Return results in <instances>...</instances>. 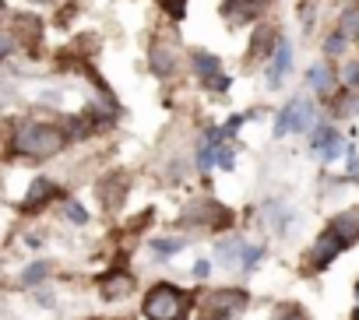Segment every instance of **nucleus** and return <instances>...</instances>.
<instances>
[{"label":"nucleus","instance_id":"nucleus-1","mask_svg":"<svg viewBox=\"0 0 359 320\" xmlns=\"http://www.w3.org/2000/svg\"><path fill=\"white\" fill-rule=\"evenodd\" d=\"M355 243H359V208H345V211H338V215L327 222V229L317 236V243H313L310 253H306V264H310L313 271H324V267L334 264L338 253H345V250L355 246Z\"/></svg>","mask_w":359,"mask_h":320},{"label":"nucleus","instance_id":"nucleus-2","mask_svg":"<svg viewBox=\"0 0 359 320\" xmlns=\"http://www.w3.org/2000/svg\"><path fill=\"white\" fill-rule=\"evenodd\" d=\"M67 130L57 127V123H39V120H18L15 127V137H11V148L18 155H29V158H50L57 151L67 148Z\"/></svg>","mask_w":359,"mask_h":320},{"label":"nucleus","instance_id":"nucleus-3","mask_svg":"<svg viewBox=\"0 0 359 320\" xmlns=\"http://www.w3.org/2000/svg\"><path fill=\"white\" fill-rule=\"evenodd\" d=\"M191 313V295L169 281H158L144 295V316L148 320H187Z\"/></svg>","mask_w":359,"mask_h":320},{"label":"nucleus","instance_id":"nucleus-4","mask_svg":"<svg viewBox=\"0 0 359 320\" xmlns=\"http://www.w3.org/2000/svg\"><path fill=\"white\" fill-rule=\"evenodd\" d=\"M250 295L243 288H215L201 299V320H229L247 309Z\"/></svg>","mask_w":359,"mask_h":320},{"label":"nucleus","instance_id":"nucleus-5","mask_svg":"<svg viewBox=\"0 0 359 320\" xmlns=\"http://www.w3.org/2000/svg\"><path fill=\"white\" fill-rule=\"evenodd\" d=\"M11 36H15V46L25 50L29 57H36L43 50V22L29 11H18L11 15Z\"/></svg>","mask_w":359,"mask_h":320},{"label":"nucleus","instance_id":"nucleus-6","mask_svg":"<svg viewBox=\"0 0 359 320\" xmlns=\"http://www.w3.org/2000/svg\"><path fill=\"white\" fill-rule=\"evenodd\" d=\"M191 64H194V71H198V78H201V85L205 88H212V92H229V74L222 71V60L215 57V53H208V50H198L194 57H191Z\"/></svg>","mask_w":359,"mask_h":320},{"label":"nucleus","instance_id":"nucleus-7","mask_svg":"<svg viewBox=\"0 0 359 320\" xmlns=\"http://www.w3.org/2000/svg\"><path fill=\"white\" fill-rule=\"evenodd\" d=\"M148 67H151V74L162 78V81L176 78L180 67H184V60H180V46H176V43H151V50H148Z\"/></svg>","mask_w":359,"mask_h":320},{"label":"nucleus","instance_id":"nucleus-8","mask_svg":"<svg viewBox=\"0 0 359 320\" xmlns=\"http://www.w3.org/2000/svg\"><path fill=\"white\" fill-rule=\"evenodd\" d=\"M292 74V43L285 39V36H278V46H275V53L268 57V71H264V78H268V88L271 92H278L282 85H285V78Z\"/></svg>","mask_w":359,"mask_h":320},{"label":"nucleus","instance_id":"nucleus-9","mask_svg":"<svg viewBox=\"0 0 359 320\" xmlns=\"http://www.w3.org/2000/svg\"><path fill=\"white\" fill-rule=\"evenodd\" d=\"M187 218L201 222L205 229H229L233 211H229V208H222V204H219V201H212V197H201V201H194V204L187 208Z\"/></svg>","mask_w":359,"mask_h":320},{"label":"nucleus","instance_id":"nucleus-10","mask_svg":"<svg viewBox=\"0 0 359 320\" xmlns=\"http://www.w3.org/2000/svg\"><path fill=\"white\" fill-rule=\"evenodd\" d=\"M306 88L320 99H331L338 92V74H334V64L331 60H317L310 71H306Z\"/></svg>","mask_w":359,"mask_h":320},{"label":"nucleus","instance_id":"nucleus-11","mask_svg":"<svg viewBox=\"0 0 359 320\" xmlns=\"http://www.w3.org/2000/svg\"><path fill=\"white\" fill-rule=\"evenodd\" d=\"M278 46V29L275 25H257L254 36H250V46H247V60L250 64H264Z\"/></svg>","mask_w":359,"mask_h":320},{"label":"nucleus","instance_id":"nucleus-12","mask_svg":"<svg viewBox=\"0 0 359 320\" xmlns=\"http://www.w3.org/2000/svg\"><path fill=\"white\" fill-rule=\"evenodd\" d=\"M257 15H261V4H254V0H222V18L229 29L254 25Z\"/></svg>","mask_w":359,"mask_h":320},{"label":"nucleus","instance_id":"nucleus-13","mask_svg":"<svg viewBox=\"0 0 359 320\" xmlns=\"http://www.w3.org/2000/svg\"><path fill=\"white\" fill-rule=\"evenodd\" d=\"M289 116H292V130H289V134H306V130L317 123V106H313V99H306V95L289 99Z\"/></svg>","mask_w":359,"mask_h":320},{"label":"nucleus","instance_id":"nucleus-14","mask_svg":"<svg viewBox=\"0 0 359 320\" xmlns=\"http://www.w3.org/2000/svg\"><path fill=\"white\" fill-rule=\"evenodd\" d=\"M57 194H60V187L50 180V176H36L32 183H29V194H25V208L29 211H36V208H43V204H50V201H57Z\"/></svg>","mask_w":359,"mask_h":320},{"label":"nucleus","instance_id":"nucleus-15","mask_svg":"<svg viewBox=\"0 0 359 320\" xmlns=\"http://www.w3.org/2000/svg\"><path fill=\"white\" fill-rule=\"evenodd\" d=\"M99 285H102V295H106V299H123V295L134 292V278H130L127 271H113V274H106Z\"/></svg>","mask_w":359,"mask_h":320},{"label":"nucleus","instance_id":"nucleus-16","mask_svg":"<svg viewBox=\"0 0 359 320\" xmlns=\"http://www.w3.org/2000/svg\"><path fill=\"white\" fill-rule=\"evenodd\" d=\"M243 239L240 236H229L215 246V257H219V267H240V257H243Z\"/></svg>","mask_w":359,"mask_h":320},{"label":"nucleus","instance_id":"nucleus-17","mask_svg":"<svg viewBox=\"0 0 359 320\" xmlns=\"http://www.w3.org/2000/svg\"><path fill=\"white\" fill-rule=\"evenodd\" d=\"M334 137H338V127H334V123H327V120H317V123L310 127V151H317V155H320Z\"/></svg>","mask_w":359,"mask_h":320},{"label":"nucleus","instance_id":"nucleus-18","mask_svg":"<svg viewBox=\"0 0 359 320\" xmlns=\"http://www.w3.org/2000/svg\"><path fill=\"white\" fill-rule=\"evenodd\" d=\"M348 43H355L359 39V4H345L341 8V15H338V25H334Z\"/></svg>","mask_w":359,"mask_h":320},{"label":"nucleus","instance_id":"nucleus-19","mask_svg":"<svg viewBox=\"0 0 359 320\" xmlns=\"http://www.w3.org/2000/svg\"><path fill=\"white\" fill-rule=\"evenodd\" d=\"M264 215L271 218V229H275V232H289V225H292V211H289L285 201H268V204H264Z\"/></svg>","mask_w":359,"mask_h":320},{"label":"nucleus","instance_id":"nucleus-20","mask_svg":"<svg viewBox=\"0 0 359 320\" xmlns=\"http://www.w3.org/2000/svg\"><path fill=\"white\" fill-rule=\"evenodd\" d=\"M184 246H187L184 236H158V239H151V253H155V260H165V257L180 253Z\"/></svg>","mask_w":359,"mask_h":320},{"label":"nucleus","instance_id":"nucleus-21","mask_svg":"<svg viewBox=\"0 0 359 320\" xmlns=\"http://www.w3.org/2000/svg\"><path fill=\"white\" fill-rule=\"evenodd\" d=\"M320 50H324V60H338V57H345V50H348V39L338 32V29H331L327 36H324V43H320Z\"/></svg>","mask_w":359,"mask_h":320},{"label":"nucleus","instance_id":"nucleus-22","mask_svg":"<svg viewBox=\"0 0 359 320\" xmlns=\"http://www.w3.org/2000/svg\"><path fill=\"white\" fill-rule=\"evenodd\" d=\"M50 271H53V264L50 260H36V264H29L25 267V274H22V281L32 288V285H39V281H46L50 278Z\"/></svg>","mask_w":359,"mask_h":320},{"label":"nucleus","instance_id":"nucleus-23","mask_svg":"<svg viewBox=\"0 0 359 320\" xmlns=\"http://www.w3.org/2000/svg\"><path fill=\"white\" fill-rule=\"evenodd\" d=\"M155 4H158L172 22H184V15H187V0H155Z\"/></svg>","mask_w":359,"mask_h":320},{"label":"nucleus","instance_id":"nucleus-24","mask_svg":"<svg viewBox=\"0 0 359 320\" xmlns=\"http://www.w3.org/2000/svg\"><path fill=\"white\" fill-rule=\"evenodd\" d=\"M261 257H264V246H261V243H254V246H243L240 267H243V271H254V267L261 264Z\"/></svg>","mask_w":359,"mask_h":320},{"label":"nucleus","instance_id":"nucleus-25","mask_svg":"<svg viewBox=\"0 0 359 320\" xmlns=\"http://www.w3.org/2000/svg\"><path fill=\"white\" fill-rule=\"evenodd\" d=\"M212 162H215V144L205 137L198 141V169H212Z\"/></svg>","mask_w":359,"mask_h":320},{"label":"nucleus","instance_id":"nucleus-26","mask_svg":"<svg viewBox=\"0 0 359 320\" xmlns=\"http://www.w3.org/2000/svg\"><path fill=\"white\" fill-rule=\"evenodd\" d=\"M289 130H292V116H289V102H285V106H282V109L275 113V130H271V134H275V137L282 141V137H285Z\"/></svg>","mask_w":359,"mask_h":320},{"label":"nucleus","instance_id":"nucleus-27","mask_svg":"<svg viewBox=\"0 0 359 320\" xmlns=\"http://www.w3.org/2000/svg\"><path fill=\"white\" fill-rule=\"evenodd\" d=\"M215 162H219V166H222L226 173H233V166H236V155H233V144H226V141H222V144L215 148Z\"/></svg>","mask_w":359,"mask_h":320},{"label":"nucleus","instance_id":"nucleus-28","mask_svg":"<svg viewBox=\"0 0 359 320\" xmlns=\"http://www.w3.org/2000/svg\"><path fill=\"white\" fill-rule=\"evenodd\" d=\"M275 320H310V316H306V309H303V306L285 302V306H278V309H275Z\"/></svg>","mask_w":359,"mask_h":320},{"label":"nucleus","instance_id":"nucleus-29","mask_svg":"<svg viewBox=\"0 0 359 320\" xmlns=\"http://www.w3.org/2000/svg\"><path fill=\"white\" fill-rule=\"evenodd\" d=\"M341 155H345V141H341V134H338V137H334V141H331V144L320 151V162H324V166H331L334 158H341Z\"/></svg>","mask_w":359,"mask_h":320},{"label":"nucleus","instance_id":"nucleus-30","mask_svg":"<svg viewBox=\"0 0 359 320\" xmlns=\"http://www.w3.org/2000/svg\"><path fill=\"white\" fill-rule=\"evenodd\" d=\"M15 50H18V46H15V36H11L8 29H0V60H8Z\"/></svg>","mask_w":359,"mask_h":320},{"label":"nucleus","instance_id":"nucleus-31","mask_svg":"<svg viewBox=\"0 0 359 320\" xmlns=\"http://www.w3.org/2000/svg\"><path fill=\"white\" fill-rule=\"evenodd\" d=\"M64 215H67V218H71L74 225H85V222H88V211H85L81 204H74V201H71V204L64 208Z\"/></svg>","mask_w":359,"mask_h":320},{"label":"nucleus","instance_id":"nucleus-32","mask_svg":"<svg viewBox=\"0 0 359 320\" xmlns=\"http://www.w3.org/2000/svg\"><path fill=\"white\" fill-rule=\"evenodd\" d=\"M208 271H212V264H208V260H198V264H194V278H198V281H205V278H208Z\"/></svg>","mask_w":359,"mask_h":320},{"label":"nucleus","instance_id":"nucleus-33","mask_svg":"<svg viewBox=\"0 0 359 320\" xmlns=\"http://www.w3.org/2000/svg\"><path fill=\"white\" fill-rule=\"evenodd\" d=\"M29 4H57V0H29Z\"/></svg>","mask_w":359,"mask_h":320},{"label":"nucleus","instance_id":"nucleus-34","mask_svg":"<svg viewBox=\"0 0 359 320\" xmlns=\"http://www.w3.org/2000/svg\"><path fill=\"white\" fill-rule=\"evenodd\" d=\"M8 15V4H4V0H0V18H4Z\"/></svg>","mask_w":359,"mask_h":320},{"label":"nucleus","instance_id":"nucleus-35","mask_svg":"<svg viewBox=\"0 0 359 320\" xmlns=\"http://www.w3.org/2000/svg\"><path fill=\"white\" fill-rule=\"evenodd\" d=\"M352 320H359V306H355V309H352Z\"/></svg>","mask_w":359,"mask_h":320},{"label":"nucleus","instance_id":"nucleus-36","mask_svg":"<svg viewBox=\"0 0 359 320\" xmlns=\"http://www.w3.org/2000/svg\"><path fill=\"white\" fill-rule=\"evenodd\" d=\"M0 102H8V92H0Z\"/></svg>","mask_w":359,"mask_h":320},{"label":"nucleus","instance_id":"nucleus-37","mask_svg":"<svg viewBox=\"0 0 359 320\" xmlns=\"http://www.w3.org/2000/svg\"><path fill=\"white\" fill-rule=\"evenodd\" d=\"M254 4H261V8H264V4H268V0H254Z\"/></svg>","mask_w":359,"mask_h":320},{"label":"nucleus","instance_id":"nucleus-38","mask_svg":"<svg viewBox=\"0 0 359 320\" xmlns=\"http://www.w3.org/2000/svg\"><path fill=\"white\" fill-rule=\"evenodd\" d=\"M355 295H359V281H355Z\"/></svg>","mask_w":359,"mask_h":320}]
</instances>
